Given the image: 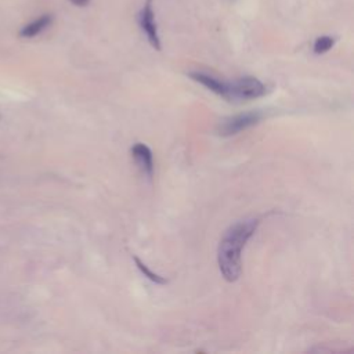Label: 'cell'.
<instances>
[{
    "mask_svg": "<svg viewBox=\"0 0 354 354\" xmlns=\"http://www.w3.org/2000/svg\"><path fill=\"white\" fill-rule=\"evenodd\" d=\"M335 44V39L332 36H319L315 39L313 50L315 54H324L329 51Z\"/></svg>",
    "mask_w": 354,
    "mask_h": 354,
    "instance_id": "8",
    "label": "cell"
},
{
    "mask_svg": "<svg viewBox=\"0 0 354 354\" xmlns=\"http://www.w3.org/2000/svg\"><path fill=\"white\" fill-rule=\"evenodd\" d=\"M131 155L136 159V162L140 165L142 171L148 177H151L153 173V158H152L151 149L145 144L137 142L131 147Z\"/></svg>",
    "mask_w": 354,
    "mask_h": 354,
    "instance_id": "6",
    "label": "cell"
},
{
    "mask_svg": "<svg viewBox=\"0 0 354 354\" xmlns=\"http://www.w3.org/2000/svg\"><path fill=\"white\" fill-rule=\"evenodd\" d=\"M266 91V86L253 76H245L228 83V100H253L263 97Z\"/></svg>",
    "mask_w": 354,
    "mask_h": 354,
    "instance_id": "2",
    "label": "cell"
},
{
    "mask_svg": "<svg viewBox=\"0 0 354 354\" xmlns=\"http://www.w3.org/2000/svg\"><path fill=\"white\" fill-rule=\"evenodd\" d=\"M261 116H263L261 112L250 111V112H245V113H239V115L227 118L218 124V134H221V136L238 134L239 131L246 130V129L254 126L256 123H259Z\"/></svg>",
    "mask_w": 354,
    "mask_h": 354,
    "instance_id": "3",
    "label": "cell"
},
{
    "mask_svg": "<svg viewBox=\"0 0 354 354\" xmlns=\"http://www.w3.org/2000/svg\"><path fill=\"white\" fill-rule=\"evenodd\" d=\"M53 22V17L50 14H44V15H40L39 18H36L35 21L29 22L28 25H25L21 32H19V36L21 37H35L37 36L39 33H41L44 29H47Z\"/></svg>",
    "mask_w": 354,
    "mask_h": 354,
    "instance_id": "7",
    "label": "cell"
},
{
    "mask_svg": "<svg viewBox=\"0 0 354 354\" xmlns=\"http://www.w3.org/2000/svg\"><path fill=\"white\" fill-rule=\"evenodd\" d=\"M189 77L194 79L195 82L203 84L205 87H207L210 91L228 100V83L227 82H223V80H220L212 75H207L205 72H191Z\"/></svg>",
    "mask_w": 354,
    "mask_h": 354,
    "instance_id": "5",
    "label": "cell"
},
{
    "mask_svg": "<svg viewBox=\"0 0 354 354\" xmlns=\"http://www.w3.org/2000/svg\"><path fill=\"white\" fill-rule=\"evenodd\" d=\"M72 4H75V6H77V7H84V6H87L88 3H90V0H69Z\"/></svg>",
    "mask_w": 354,
    "mask_h": 354,
    "instance_id": "10",
    "label": "cell"
},
{
    "mask_svg": "<svg viewBox=\"0 0 354 354\" xmlns=\"http://www.w3.org/2000/svg\"><path fill=\"white\" fill-rule=\"evenodd\" d=\"M138 24H140L142 32L145 33L149 44L155 50H160V39H159V35H158V26H156V21H155V14L152 11V7H151L149 1L140 11V14H138Z\"/></svg>",
    "mask_w": 354,
    "mask_h": 354,
    "instance_id": "4",
    "label": "cell"
},
{
    "mask_svg": "<svg viewBox=\"0 0 354 354\" xmlns=\"http://www.w3.org/2000/svg\"><path fill=\"white\" fill-rule=\"evenodd\" d=\"M134 261H136V264H137V267H138V270L148 278V279H151L152 282H155V283H160V285H163V283H166L167 281L165 279V278H162L160 275H158V274H155V272H152L138 257H134Z\"/></svg>",
    "mask_w": 354,
    "mask_h": 354,
    "instance_id": "9",
    "label": "cell"
},
{
    "mask_svg": "<svg viewBox=\"0 0 354 354\" xmlns=\"http://www.w3.org/2000/svg\"><path fill=\"white\" fill-rule=\"evenodd\" d=\"M259 221L248 218L232 224L220 241L217 261L225 281L234 282L241 274V252L248 239L254 234Z\"/></svg>",
    "mask_w": 354,
    "mask_h": 354,
    "instance_id": "1",
    "label": "cell"
}]
</instances>
